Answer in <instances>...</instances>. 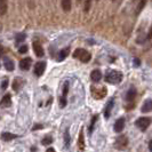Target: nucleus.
Segmentation results:
<instances>
[{
  "mask_svg": "<svg viewBox=\"0 0 152 152\" xmlns=\"http://www.w3.org/2000/svg\"><path fill=\"white\" fill-rule=\"evenodd\" d=\"M69 53H70V48H65V49H63V50H61L60 53H58V57H57V61H63L66 56L69 55Z\"/></svg>",
  "mask_w": 152,
  "mask_h": 152,
  "instance_id": "nucleus-17",
  "label": "nucleus"
},
{
  "mask_svg": "<svg viewBox=\"0 0 152 152\" xmlns=\"http://www.w3.org/2000/svg\"><path fill=\"white\" fill-rule=\"evenodd\" d=\"M2 55V48H1V46H0V56Z\"/></svg>",
  "mask_w": 152,
  "mask_h": 152,
  "instance_id": "nucleus-37",
  "label": "nucleus"
},
{
  "mask_svg": "<svg viewBox=\"0 0 152 152\" xmlns=\"http://www.w3.org/2000/svg\"><path fill=\"white\" fill-rule=\"evenodd\" d=\"M7 12V4L6 1L0 0V15H5Z\"/></svg>",
  "mask_w": 152,
  "mask_h": 152,
  "instance_id": "nucleus-20",
  "label": "nucleus"
},
{
  "mask_svg": "<svg viewBox=\"0 0 152 152\" xmlns=\"http://www.w3.org/2000/svg\"><path fill=\"white\" fill-rule=\"evenodd\" d=\"M145 6V1H141V2H138V6H137V10H136V14L138 15L140 14V12L142 10V8Z\"/></svg>",
  "mask_w": 152,
  "mask_h": 152,
  "instance_id": "nucleus-24",
  "label": "nucleus"
},
{
  "mask_svg": "<svg viewBox=\"0 0 152 152\" xmlns=\"http://www.w3.org/2000/svg\"><path fill=\"white\" fill-rule=\"evenodd\" d=\"M4 65H5L6 70H8V71H13V70H14V63H13L12 60H9V58H7V57L5 58Z\"/></svg>",
  "mask_w": 152,
  "mask_h": 152,
  "instance_id": "nucleus-18",
  "label": "nucleus"
},
{
  "mask_svg": "<svg viewBox=\"0 0 152 152\" xmlns=\"http://www.w3.org/2000/svg\"><path fill=\"white\" fill-rule=\"evenodd\" d=\"M22 85H23L22 79H21V78H16L15 80H14V83H13V89L15 91H18Z\"/></svg>",
  "mask_w": 152,
  "mask_h": 152,
  "instance_id": "nucleus-14",
  "label": "nucleus"
},
{
  "mask_svg": "<svg viewBox=\"0 0 152 152\" xmlns=\"http://www.w3.org/2000/svg\"><path fill=\"white\" fill-rule=\"evenodd\" d=\"M31 58L30 57H26V58H24L22 61L20 62V68L22 69V70H29L31 66Z\"/></svg>",
  "mask_w": 152,
  "mask_h": 152,
  "instance_id": "nucleus-10",
  "label": "nucleus"
},
{
  "mask_svg": "<svg viewBox=\"0 0 152 152\" xmlns=\"http://www.w3.org/2000/svg\"><path fill=\"white\" fill-rule=\"evenodd\" d=\"M124 127H125V119L124 118H119L115 121V124H114V132L115 133H120V132H122Z\"/></svg>",
  "mask_w": 152,
  "mask_h": 152,
  "instance_id": "nucleus-7",
  "label": "nucleus"
},
{
  "mask_svg": "<svg viewBox=\"0 0 152 152\" xmlns=\"http://www.w3.org/2000/svg\"><path fill=\"white\" fill-rule=\"evenodd\" d=\"M135 94H136V91H135V88H130L129 91H127V95H126V99H127V102H132L134 97H135Z\"/></svg>",
  "mask_w": 152,
  "mask_h": 152,
  "instance_id": "nucleus-15",
  "label": "nucleus"
},
{
  "mask_svg": "<svg viewBox=\"0 0 152 152\" xmlns=\"http://www.w3.org/2000/svg\"><path fill=\"white\" fill-rule=\"evenodd\" d=\"M97 118H99L97 115H94V117H93V120H91V127H89V132H91V133L93 132V128H94V125H95V121L97 120Z\"/></svg>",
  "mask_w": 152,
  "mask_h": 152,
  "instance_id": "nucleus-25",
  "label": "nucleus"
},
{
  "mask_svg": "<svg viewBox=\"0 0 152 152\" xmlns=\"http://www.w3.org/2000/svg\"><path fill=\"white\" fill-rule=\"evenodd\" d=\"M112 107H113V99H110V102L107 103V107H105V112H104V115H105V118H109V117H110Z\"/></svg>",
  "mask_w": 152,
  "mask_h": 152,
  "instance_id": "nucleus-16",
  "label": "nucleus"
},
{
  "mask_svg": "<svg viewBox=\"0 0 152 152\" xmlns=\"http://www.w3.org/2000/svg\"><path fill=\"white\" fill-rule=\"evenodd\" d=\"M10 103H12V101H10V95H9V94H6V95L2 97V101L0 102V105H2V107H9Z\"/></svg>",
  "mask_w": 152,
  "mask_h": 152,
  "instance_id": "nucleus-13",
  "label": "nucleus"
},
{
  "mask_svg": "<svg viewBox=\"0 0 152 152\" xmlns=\"http://www.w3.org/2000/svg\"><path fill=\"white\" fill-rule=\"evenodd\" d=\"M1 137H2L4 141H10V140H14L16 137V135L10 134V133H4V134L1 135Z\"/></svg>",
  "mask_w": 152,
  "mask_h": 152,
  "instance_id": "nucleus-21",
  "label": "nucleus"
},
{
  "mask_svg": "<svg viewBox=\"0 0 152 152\" xmlns=\"http://www.w3.org/2000/svg\"><path fill=\"white\" fill-rule=\"evenodd\" d=\"M45 69H46V62H38L36 64V66H34V73L38 77L42 76Z\"/></svg>",
  "mask_w": 152,
  "mask_h": 152,
  "instance_id": "nucleus-5",
  "label": "nucleus"
},
{
  "mask_svg": "<svg viewBox=\"0 0 152 152\" xmlns=\"http://www.w3.org/2000/svg\"><path fill=\"white\" fill-rule=\"evenodd\" d=\"M105 80L110 84H120L122 80V75L121 72L115 71V70H111L109 71L105 76Z\"/></svg>",
  "mask_w": 152,
  "mask_h": 152,
  "instance_id": "nucleus-1",
  "label": "nucleus"
},
{
  "mask_svg": "<svg viewBox=\"0 0 152 152\" xmlns=\"http://www.w3.org/2000/svg\"><path fill=\"white\" fill-rule=\"evenodd\" d=\"M41 128H42V126H41V125H37V126H36L33 129H41Z\"/></svg>",
  "mask_w": 152,
  "mask_h": 152,
  "instance_id": "nucleus-34",
  "label": "nucleus"
},
{
  "mask_svg": "<svg viewBox=\"0 0 152 152\" xmlns=\"http://www.w3.org/2000/svg\"><path fill=\"white\" fill-rule=\"evenodd\" d=\"M52 142H53V137L49 136V135H47V136H45L44 138H42V144L44 145L52 144Z\"/></svg>",
  "mask_w": 152,
  "mask_h": 152,
  "instance_id": "nucleus-22",
  "label": "nucleus"
},
{
  "mask_svg": "<svg viewBox=\"0 0 152 152\" xmlns=\"http://www.w3.org/2000/svg\"><path fill=\"white\" fill-rule=\"evenodd\" d=\"M128 143V140L126 136H118L115 142H114V148H117L118 150H124Z\"/></svg>",
  "mask_w": 152,
  "mask_h": 152,
  "instance_id": "nucleus-4",
  "label": "nucleus"
},
{
  "mask_svg": "<svg viewBox=\"0 0 152 152\" xmlns=\"http://www.w3.org/2000/svg\"><path fill=\"white\" fill-rule=\"evenodd\" d=\"M134 62H135V65H136V66H138V65H140V60H138V58H135V60H134Z\"/></svg>",
  "mask_w": 152,
  "mask_h": 152,
  "instance_id": "nucleus-33",
  "label": "nucleus"
},
{
  "mask_svg": "<svg viewBox=\"0 0 152 152\" xmlns=\"http://www.w3.org/2000/svg\"><path fill=\"white\" fill-rule=\"evenodd\" d=\"M33 50L36 55L38 57H42L44 56V49H42V46L40 45L39 42H33Z\"/></svg>",
  "mask_w": 152,
  "mask_h": 152,
  "instance_id": "nucleus-8",
  "label": "nucleus"
},
{
  "mask_svg": "<svg viewBox=\"0 0 152 152\" xmlns=\"http://www.w3.org/2000/svg\"><path fill=\"white\" fill-rule=\"evenodd\" d=\"M142 112H144V113H148V112H150L152 111V99H146L144 102V104L142 105Z\"/></svg>",
  "mask_w": 152,
  "mask_h": 152,
  "instance_id": "nucleus-9",
  "label": "nucleus"
},
{
  "mask_svg": "<svg viewBox=\"0 0 152 152\" xmlns=\"http://www.w3.org/2000/svg\"><path fill=\"white\" fill-rule=\"evenodd\" d=\"M151 38H152V28L150 29L149 33H148V39H151Z\"/></svg>",
  "mask_w": 152,
  "mask_h": 152,
  "instance_id": "nucleus-32",
  "label": "nucleus"
},
{
  "mask_svg": "<svg viewBox=\"0 0 152 152\" xmlns=\"http://www.w3.org/2000/svg\"><path fill=\"white\" fill-rule=\"evenodd\" d=\"M7 86H8V80L6 79V80H4V83H2V85H1V88H2V89H6Z\"/></svg>",
  "mask_w": 152,
  "mask_h": 152,
  "instance_id": "nucleus-31",
  "label": "nucleus"
},
{
  "mask_svg": "<svg viewBox=\"0 0 152 152\" xmlns=\"http://www.w3.org/2000/svg\"><path fill=\"white\" fill-rule=\"evenodd\" d=\"M84 5H85V8H84V10L87 13L88 10H89V7H91V1H85L84 2Z\"/></svg>",
  "mask_w": 152,
  "mask_h": 152,
  "instance_id": "nucleus-29",
  "label": "nucleus"
},
{
  "mask_svg": "<svg viewBox=\"0 0 152 152\" xmlns=\"http://www.w3.org/2000/svg\"><path fill=\"white\" fill-rule=\"evenodd\" d=\"M78 149L80 151H83L85 149V138H84V130H80V134H79V138H78Z\"/></svg>",
  "mask_w": 152,
  "mask_h": 152,
  "instance_id": "nucleus-11",
  "label": "nucleus"
},
{
  "mask_svg": "<svg viewBox=\"0 0 152 152\" xmlns=\"http://www.w3.org/2000/svg\"><path fill=\"white\" fill-rule=\"evenodd\" d=\"M60 105L62 107H64L66 105V97H64V96H62L61 99H60Z\"/></svg>",
  "mask_w": 152,
  "mask_h": 152,
  "instance_id": "nucleus-27",
  "label": "nucleus"
},
{
  "mask_svg": "<svg viewBox=\"0 0 152 152\" xmlns=\"http://www.w3.org/2000/svg\"><path fill=\"white\" fill-rule=\"evenodd\" d=\"M18 52H20V54L26 53V52H28V46H25V45L21 46V47L18 48Z\"/></svg>",
  "mask_w": 152,
  "mask_h": 152,
  "instance_id": "nucleus-26",
  "label": "nucleus"
},
{
  "mask_svg": "<svg viewBox=\"0 0 152 152\" xmlns=\"http://www.w3.org/2000/svg\"><path fill=\"white\" fill-rule=\"evenodd\" d=\"M68 91H69V84H68V83H65V85H64V88H63V96H64V97H66Z\"/></svg>",
  "mask_w": 152,
  "mask_h": 152,
  "instance_id": "nucleus-28",
  "label": "nucleus"
},
{
  "mask_svg": "<svg viewBox=\"0 0 152 152\" xmlns=\"http://www.w3.org/2000/svg\"><path fill=\"white\" fill-rule=\"evenodd\" d=\"M64 140H65V148H69V145H70V136H69V130H65V134H64Z\"/></svg>",
  "mask_w": 152,
  "mask_h": 152,
  "instance_id": "nucleus-23",
  "label": "nucleus"
},
{
  "mask_svg": "<svg viewBox=\"0 0 152 152\" xmlns=\"http://www.w3.org/2000/svg\"><path fill=\"white\" fill-rule=\"evenodd\" d=\"M24 39H25V36H24V34H18V36L16 37V41H17V42H21Z\"/></svg>",
  "mask_w": 152,
  "mask_h": 152,
  "instance_id": "nucleus-30",
  "label": "nucleus"
},
{
  "mask_svg": "<svg viewBox=\"0 0 152 152\" xmlns=\"http://www.w3.org/2000/svg\"><path fill=\"white\" fill-rule=\"evenodd\" d=\"M149 150L152 152V141H150V143H149Z\"/></svg>",
  "mask_w": 152,
  "mask_h": 152,
  "instance_id": "nucleus-35",
  "label": "nucleus"
},
{
  "mask_svg": "<svg viewBox=\"0 0 152 152\" xmlns=\"http://www.w3.org/2000/svg\"><path fill=\"white\" fill-rule=\"evenodd\" d=\"M46 152H55V150H54L53 148H49V149H47V151Z\"/></svg>",
  "mask_w": 152,
  "mask_h": 152,
  "instance_id": "nucleus-36",
  "label": "nucleus"
},
{
  "mask_svg": "<svg viewBox=\"0 0 152 152\" xmlns=\"http://www.w3.org/2000/svg\"><path fill=\"white\" fill-rule=\"evenodd\" d=\"M151 121H152L151 118H149V117H143V118H140L136 121V126L141 130H145L150 126Z\"/></svg>",
  "mask_w": 152,
  "mask_h": 152,
  "instance_id": "nucleus-3",
  "label": "nucleus"
},
{
  "mask_svg": "<svg viewBox=\"0 0 152 152\" xmlns=\"http://www.w3.org/2000/svg\"><path fill=\"white\" fill-rule=\"evenodd\" d=\"M61 4L64 12H70V9H71V1L70 0H63Z\"/></svg>",
  "mask_w": 152,
  "mask_h": 152,
  "instance_id": "nucleus-19",
  "label": "nucleus"
},
{
  "mask_svg": "<svg viewBox=\"0 0 152 152\" xmlns=\"http://www.w3.org/2000/svg\"><path fill=\"white\" fill-rule=\"evenodd\" d=\"M91 94H93V96L95 97V99H103L105 95H107V89L103 87L101 91H95L93 87H91Z\"/></svg>",
  "mask_w": 152,
  "mask_h": 152,
  "instance_id": "nucleus-6",
  "label": "nucleus"
},
{
  "mask_svg": "<svg viewBox=\"0 0 152 152\" xmlns=\"http://www.w3.org/2000/svg\"><path fill=\"white\" fill-rule=\"evenodd\" d=\"M91 78L93 81H99L102 79V72L99 70H94L91 73Z\"/></svg>",
  "mask_w": 152,
  "mask_h": 152,
  "instance_id": "nucleus-12",
  "label": "nucleus"
},
{
  "mask_svg": "<svg viewBox=\"0 0 152 152\" xmlns=\"http://www.w3.org/2000/svg\"><path fill=\"white\" fill-rule=\"evenodd\" d=\"M73 56L75 57H79V60L81 62H84V63H87V62L91 61V55L88 52H86L85 49H81V48H79V49H76V52L73 54Z\"/></svg>",
  "mask_w": 152,
  "mask_h": 152,
  "instance_id": "nucleus-2",
  "label": "nucleus"
}]
</instances>
